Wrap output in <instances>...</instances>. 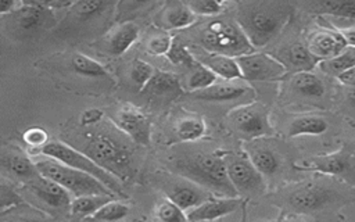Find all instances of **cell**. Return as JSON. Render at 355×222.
I'll return each mask as SVG.
<instances>
[{"label":"cell","mask_w":355,"mask_h":222,"mask_svg":"<svg viewBox=\"0 0 355 222\" xmlns=\"http://www.w3.org/2000/svg\"><path fill=\"white\" fill-rule=\"evenodd\" d=\"M293 8L282 1L241 3L237 10V25L252 47H263L286 26Z\"/></svg>","instance_id":"1"},{"label":"cell","mask_w":355,"mask_h":222,"mask_svg":"<svg viewBox=\"0 0 355 222\" xmlns=\"http://www.w3.org/2000/svg\"><path fill=\"white\" fill-rule=\"evenodd\" d=\"M176 171L183 176L194 180L205 189L225 193L236 197L237 193L229 182L226 172V161L215 153H198L187 157L176 164Z\"/></svg>","instance_id":"2"},{"label":"cell","mask_w":355,"mask_h":222,"mask_svg":"<svg viewBox=\"0 0 355 222\" xmlns=\"http://www.w3.org/2000/svg\"><path fill=\"white\" fill-rule=\"evenodd\" d=\"M78 150L116 179H128L130 176L132 151L116 137L104 132L94 133Z\"/></svg>","instance_id":"3"},{"label":"cell","mask_w":355,"mask_h":222,"mask_svg":"<svg viewBox=\"0 0 355 222\" xmlns=\"http://www.w3.org/2000/svg\"><path fill=\"white\" fill-rule=\"evenodd\" d=\"M36 171L39 175L54 180L60 186H62L69 193L75 194L76 197L80 196H90V194H110L112 193L96 178L78 171L75 168L67 166L53 158L44 155V158L33 161Z\"/></svg>","instance_id":"4"},{"label":"cell","mask_w":355,"mask_h":222,"mask_svg":"<svg viewBox=\"0 0 355 222\" xmlns=\"http://www.w3.org/2000/svg\"><path fill=\"white\" fill-rule=\"evenodd\" d=\"M201 46L212 54H222L237 58L252 53L254 47L247 40L237 24L214 19L201 32Z\"/></svg>","instance_id":"5"},{"label":"cell","mask_w":355,"mask_h":222,"mask_svg":"<svg viewBox=\"0 0 355 222\" xmlns=\"http://www.w3.org/2000/svg\"><path fill=\"white\" fill-rule=\"evenodd\" d=\"M40 151L43 155L53 158L67 166H71V168H75L85 173H89L90 176L100 180L111 193L122 191V186L114 175H111L110 172H107L105 169L98 166L86 154H83L82 151H79L78 148H75L67 143L49 142L46 146H43L40 148Z\"/></svg>","instance_id":"6"},{"label":"cell","mask_w":355,"mask_h":222,"mask_svg":"<svg viewBox=\"0 0 355 222\" xmlns=\"http://www.w3.org/2000/svg\"><path fill=\"white\" fill-rule=\"evenodd\" d=\"M298 168L337 176L355 186V146L345 143L333 154L311 157L301 161Z\"/></svg>","instance_id":"7"},{"label":"cell","mask_w":355,"mask_h":222,"mask_svg":"<svg viewBox=\"0 0 355 222\" xmlns=\"http://www.w3.org/2000/svg\"><path fill=\"white\" fill-rule=\"evenodd\" d=\"M241 78L250 82H265L280 79L286 75L284 64L265 53H250L236 58Z\"/></svg>","instance_id":"8"},{"label":"cell","mask_w":355,"mask_h":222,"mask_svg":"<svg viewBox=\"0 0 355 222\" xmlns=\"http://www.w3.org/2000/svg\"><path fill=\"white\" fill-rule=\"evenodd\" d=\"M234 129L247 139H257L273 135L269 123L268 110L258 103L243 105L230 114Z\"/></svg>","instance_id":"9"},{"label":"cell","mask_w":355,"mask_h":222,"mask_svg":"<svg viewBox=\"0 0 355 222\" xmlns=\"http://www.w3.org/2000/svg\"><path fill=\"white\" fill-rule=\"evenodd\" d=\"M334 197L336 194L330 187L319 183H308L291 190L284 201L294 212L312 214L322 210Z\"/></svg>","instance_id":"10"},{"label":"cell","mask_w":355,"mask_h":222,"mask_svg":"<svg viewBox=\"0 0 355 222\" xmlns=\"http://www.w3.org/2000/svg\"><path fill=\"white\" fill-rule=\"evenodd\" d=\"M114 123L121 132L140 146H148L151 139V122L137 107L126 104L112 115Z\"/></svg>","instance_id":"11"},{"label":"cell","mask_w":355,"mask_h":222,"mask_svg":"<svg viewBox=\"0 0 355 222\" xmlns=\"http://www.w3.org/2000/svg\"><path fill=\"white\" fill-rule=\"evenodd\" d=\"M226 172L237 194H255L263 189L262 175L247 158L236 157L226 162Z\"/></svg>","instance_id":"12"},{"label":"cell","mask_w":355,"mask_h":222,"mask_svg":"<svg viewBox=\"0 0 355 222\" xmlns=\"http://www.w3.org/2000/svg\"><path fill=\"white\" fill-rule=\"evenodd\" d=\"M165 193L168 196V200L176 204L180 210H189L200 205L205 200H208L209 194L204 187L197 186L196 183L182 180V182H173L165 187Z\"/></svg>","instance_id":"13"},{"label":"cell","mask_w":355,"mask_h":222,"mask_svg":"<svg viewBox=\"0 0 355 222\" xmlns=\"http://www.w3.org/2000/svg\"><path fill=\"white\" fill-rule=\"evenodd\" d=\"M306 47L319 61H326L341 54L348 47V44L341 32L322 31L312 36Z\"/></svg>","instance_id":"14"},{"label":"cell","mask_w":355,"mask_h":222,"mask_svg":"<svg viewBox=\"0 0 355 222\" xmlns=\"http://www.w3.org/2000/svg\"><path fill=\"white\" fill-rule=\"evenodd\" d=\"M240 207V201L236 197L227 198H208L200 205L194 207L189 215V222H209L225 215L234 212Z\"/></svg>","instance_id":"15"},{"label":"cell","mask_w":355,"mask_h":222,"mask_svg":"<svg viewBox=\"0 0 355 222\" xmlns=\"http://www.w3.org/2000/svg\"><path fill=\"white\" fill-rule=\"evenodd\" d=\"M29 187L32 193L44 204L55 208H62L71 204L69 191L65 190L62 186L55 183L51 179H47L42 175L35 178L29 182Z\"/></svg>","instance_id":"16"},{"label":"cell","mask_w":355,"mask_h":222,"mask_svg":"<svg viewBox=\"0 0 355 222\" xmlns=\"http://www.w3.org/2000/svg\"><path fill=\"white\" fill-rule=\"evenodd\" d=\"M0 166L10 176H14L25 182H31L39 176V172L36 171L33 161L18 150L6 151L0 157Z\"/></svg>","instance_id":"17"},{"label":"cell","mask_w":355,"mask_h":222,"mask_svg":"<svg viewBox=\"0 0 355 222\" xmlns=\"http://www.w3.org/2000/svg\"><path fill=\"white\" fill-rule=\"evenodd\" d=\"M141 92H146L151 96L173 99L182 93V86L179 78L175 74L155 69L153 78Z\"/></svg>","instance_id":"18"},{"label":"cell","mask_w":355,"mask_h":222,"mask_svg":"<svg viewBox=\"0 0 355 222\" xmlns=\"http://www.w3.org/2000/svg\"><path fill=\"white\" fill-rule=\"evenodd\" d=\"M286 68H291L297 72H309L319 60L312 56V53L308 50L306 46L301 43H295L290 47H287L283 51V61Z\"/></svg>","instance_id":"19"},{"label":"cell","mask_w":355,"mask_h":222,"mask_svg":"<svg viewBox=\"0 0 355 222\" xmlns=\"http://www.w3.org/2000/svg\"><path fill=\"white\" fill-rule=\"evenodd\" d=\"M248 92V86L225 82V83H215L208 89L200 90L194 93L196 99L205 100V101H227L243 97Z\"/></svg>","instance_id":"20"},{"label":"cell","mask_w":355,"mask_h":222,"mask_svg":"<svg viewBox=\"0 0 355 222\" xmlns=\"http://www.w3.org/2000/svg\"><path fill=\"white\" fill-rule=\"evenodd\" d=\"M198 62L202 64L204 67H207L208 69H211L216 76L225 79L226 82H232L234 79L241 78V72H240L236 58L211 53V54L205 56V58L200 60Z\"/></svg>","instance_id":"21"},{"label":"cell","mask_w":355,"mask_h":222,"mask_svg":"<svg viewBox=\"0 0 355 222\" xmlns=\"http://www.w3.org/2000/svg\"><path fill=\"white\" fill-rule=\"evenodd\" d=\"M140 29L133 22H125L119 25L108 39V50L114 56H121L128 51L132 44L139 39Z\"/></svg>","instance_id":"22"},{"label":"cell","mask_w":355,"mask_h":222,"mask_svg":"<svg viewBox=\"0 0 355 222\" xmlns=\"http://www.w3.org/2000/svg\"><path fill=\"white\" fill-rule=\"evenodd\" d=\"M309 12L355 19V0H322L305 4Z\"/></svg>","instance_id":"23"},{"label":"cell","mask_w":355,"mask_h":222,"mask_svg":"<svg viewBox=\"0 0 355 222\" xmlns=\"http://www.w3.org/2000/svg\"><path fill=\"white\" fill-rule=\"evenodd\" d=\"M329 129V123L323 117L319 115H305L295 118L288 125V136L297 137V136H319L323 135Z\"/></svg>","instance_id":"24"},{"label":"cell","mask_w":355,"mask_h":222,"mask_svg":"<svg viewBox=\"0 0 355 222\" xmlns=\"http://www.w3.org/2000/svg\"><path fill=\"white\" fill-rule=\"evenodd\" d=\"M250 162L262 176H272L280 168V161L277 155L266 147H254L250 151Z\"/></svg>","instance_id":"25"},{"label":"cell","mask_w":355,"mask_h":222,"mask_svg":"<svg viewBox=\"0 0 355 222\" xmlns=\"http://www.w3.org/2000/svg\"><path fill=\"white\" fill-rule=\"evenodd\" d=\"M291 86L297 93L305 97H320L326 89L323 80L311 71L297 72L291 79Z\"/></svg>","instance_id":"26"},{"label":"cell","mask_w":355,"mask_h":222,"mask_svg":"<svg viewBox=\"0 0 355 222\" xmlns=\"http://www.w3.org/2000/svg\"><path fill=\"white\" fill-rule=\"evenodd\" d=\"M71 68L82 75V76H89V78H110V72L107 71V68L100 64L98 61L93 60L92 57L82 54V53H75L71 57Z\"/></svg>","instance_id":"27"},{"label":"cell","mask_w":355,"mask_h":222,"mask_svg":"<svg viewBox=\"0 0 355 222\" xmlns=\"http://www.w3.org/2000/svg\"><path fill=\"white\" fill-rule=\"evenodd\" d=\"M111 200L112 196L110 194H90L75 197V200H72L69 204V211L73 215L92 216L98 208H101L105 203Z\"/></svg>","instance_id":"28"},{"label":"cell","mask_w":355,"mask_h":222,"mask_svg":"<svg viewBox=\"0 0 355 222\" xmlns=\"http://www.w3.org/2000/svg\"><path fill=\"white\" fill-rule=\"evenodd\" d=\"M197 15L190 10L186 3H175L172 4L165 15L164 21L169 29H183L194 24Z\"/></svg>","instance_id":"29"},{"label":"cell","mask_w":355,"mask_h":222,"mask_svg":"<svg viewBox=\"0 0 355 222\" xmlns=\"http://www.w3.org/2000/svg\"><path fill=\"white\" fill-rule=\"evenodd\" d=\"M207 126L198 117H184L175 125V135L180 142H193L205 135Z\"/></svg>","instance_id":"30"},{"label":"cell","mask_w":355,"mask_h":222,"mask_svg":"<svg viewBox=\"0 0 355 222\" xmlns=\"http://www.w3.org/2000/svg\"><path fill=\"white\" fill-rule=\"evenodd\" d=\"M355 67V49L349 47L345 49L341 54H338L337 57L331 58V60H326V61H320V68L324 72L329 74H341L349 68Z\"/></svg>","instance_id":"31"},{"label":"cell","mask_w":355,"mask_h":222,"mask_svg":"<svg viewBox=\"0 0 355 222\" xmlns=\"http://www.w3.org/2000/svg\"><path fill=\"white\" fill-rule=\"evenodd\" d=\"M46 7L42 3H32L26 1L22 4V10H19L18 22L24 29H35L42 24L43 11Z\"/></svg>","instance_id":"32"},{"label":"cell","mask_w":355,"mask_h":222,"mask_svg":"<svg viewBox=\"0 0 355 222\" xmlns=\"http://www.w3.org/2000/svg\"><path fill=\"white\" fill-rule=\"evenodd\" d=\"M166 57L171 62L184 65L191 69H194L200 64L197 58H194V56L189 51L187 46L178 37L172 39V44L169 47V51L166 53Z\"/></svg>","instance_id":"33"},{"label":"cell","mask_w":355,"mask_h":222,"mask_svg":"<svg viewBox=\"0 0 355 222\" xmlns=\"http://www.w3.org/2000/svg\"><path fill=\"white\" fill-rule=\"evenodd\" d=\"M216 79H218V76L211 69H208L202 64H198L193 69L191 75L187 79V89L194 90V92H200V90L208 89L212 85H215Z\"/></svg>","instance_id":"34"},{"label":"cell","mask_w":355,"mask_h":222,"mask_svg":"<svg viewBox=\"0 0 355 222\" xmlns=\"http://www.w3.org/2000/svg\"><path fill=\"white\" fill-rule=\"evenodd\" d=\"M129 212V207L119 203V201H108L105 203L101 208H98L92 218L98 219V221H105V222H116L122 218H125Z\"/></svg>","instance_id":"35"},{"label":"cell","mask_w":355,"mask_h":222,"mask_svg":"<svg viewBox=\"0 0 355 222\" xmlns=\"http://www.w3.org/2000/svg\"><path fill=\"white\" fill-rule=\"evenodd\" d=\"M155 72V68L143 60H133L130 67V79L132 82L139 87V90H143L146 85L150 82Z\"/></svg>","instance_id":"36"},{"label":"cell","mask_w":355,"mask_h":222,"mask_svg":"<svg viewBox=\"0 0 355 222\" xmlns=\"http://www.w3.org/2000/svg\"><path fill=\"white\" fill-rule=\"evenodd\" d=\"M157 216L161 222H187V216L184 215L183 210L168 198L158 204Z\"/></svg>","instance_id":"37"},{"label":"cell","mask_w":355,"mask_h":222,"mask_svg":"<svg viewBox=\"0 0 355 222\" xmlns=\"http://www.w3.org/2000/svg\"><path fill=\"white\" fill-rule=\"evenodd\" d=\"M196 15H218L226 3L215 0H190L186 3Z\"/></svg>","instance_id":"38"},{"label":"cell","mask_w":355,"mask_h":222,"mask_svg":"<svg viewBox=\"0 0 355 222\" xmlns=\"http://www.w3.org/2000/svg\"><path fill=\"white\" fill-rule=\"evenodd\" d=\"M21 203L19 194L14 190V187L4 179H0V211L14 207Z\"/></svg>","instance_id":"39"},{"label":"cell","mask_w":355,"mask_h":222,"mask_svg":"<svg viewBox=\"0 0 355 222\" xmlns=\"http://www.w3.org/2000/svg\"><path fill=\"white\" fill-rule=\"evenodd\" d=\"M107 6L105 1H76L72 4L73 11L80 18H90L103 11Z\"/></svg>","instance_id":"40"},{"label":"cell","mask_w":355,"mask_h":222,"mask_svg":"<svg viewBox=\"0 0 355 222\" xmlns=\"http://www.w3.org/2000/svg\"><path fill=\"white\" fill-rule=\"evenodd\" d=\"M172 44V37L168 35H157L153 36L147 43V50L153 56H166L169 47Z\"/></svg>","instance_id":"41"},{"label":"cell","mask_w":355,"mask_h":222,"mask_svg":"<svg viewBox=\"0 0 355 222\" xmlns=\"http://www.w3.org/2000/svg\"><path fill=\"white\" fill-rule=\"evenodd\" d=\"M24 142L32 147H43L47 144V132L42 128H29L24 132Z\"/></svg>","instance_id":"42"},{"label":"cell","mask_w":355,"mask_h":222,"mask_svg":"<svg viewBox=\"0 0 355 222\" xmlns=\"http://www.w3.org/2000/svg\"><path fill=\"white\" fill-rule=\"evenodd\" d=\"M103 118V111L98 108H89L86 111H83V114L80 115V123L82 125H92L98 122Z\"/></svg>","instance_id":"43"},{"label":"cell","mask_w":355,"mask_h":222,"mask_svg":"<svg viewBox=\"0 0 355 222\" xmlns=\"http://www.w3.org/2000/svg\"><path fill=\"white\" fill-rule=\"evenodd\" d=\"M337 79H338V82H341L343 85H345L348 87H355V67L338 74Z\"/></svg>","instance_id":"44"},{"label":"cell","mask_w":355,"mask_h":222,"mask_svg":"<svg viewBox=\"0 0 355 222\" xmlns=\"http://www.w3.org/2000/svg\"><path fill=\"white\" fill-rule=\"evenodd\" d=\"M341 35L344 36L347 44L349 47H354L355 49V29H345V31H341Z\"/></svg>","instance_id":"45"},{"label":"cell","mask_w":355,"mask_h":222,"mask_svg":"<svg viewBox=\"0 0 355 222\" xmlns=\"http://www.w3.org/2000/svg\"><path fill=\"white\" fill-rule=\"evenodd\" d=\"M14 7V1H0V12H7V11H11Z\"/></svg>","instance_id":"46"},{"label":"cell","mask_w":355,"mask_h":222,"mask_svg":"<svg viewBox=\"0 0 355 222\" xmlns=\"http://www.w3.org/2000/svg\"><path fill=\"white\" fill-rule=\"evenodd\" d=\"M348 99L351 101V104L355 107V87H351L348 92Z\"/></svg>","instance_id":"47"},{"label":"cell","mask_w":355,"mask_h":222,"mask_svg":"<svg viewBox=\"0 0 355 222\" xmlns=\"http://www.w3.org/2000/svg\"><path fill=\"white\" fill-rule=\"evenodd\" d=\"M10 222H37L36 219H32V218H15Z\"/></svg>","instance_id":"48"},{"label":"cell","mask_w":355,"mask_h":222,"mask_svg":"<svg viewBox=\"0 0 355 222\" xmlns=\"http://www.w3.org/2000/svg\"><path fill=\"white\" fill-rule=\"evenodd\" d=\"M280 222H302V221L295 219V218H286V219H283V221H280Z\"/></svg>","instance_id":"49"},{"label":"cell","mask_w":355,"mask_h":222,"mask_svg":"<svg viewBox=\"0 0 355 222\" xmlns=\"http://www.w3.org/2000/svg\"><path fill=\"white\" fill-rule=\"evenodd\" d=\"M1 51H3V47H1V42H0V56H1Z\"/></svg>","instance_id":"50"}]
</instances>
